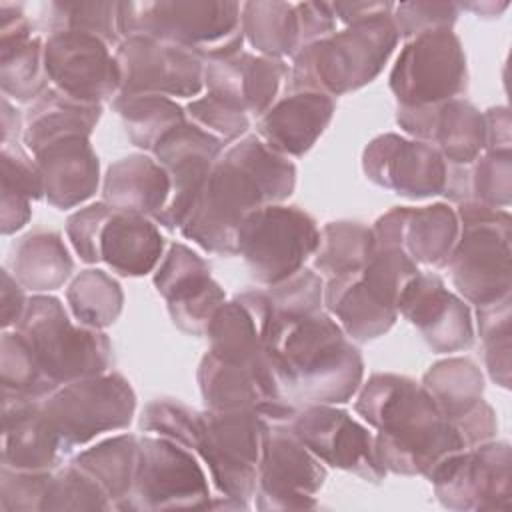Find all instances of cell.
Masks as SVG:
<instances>
[{"label": "cell", "mask_w": 512, "mask_h": 512, "mask_svg": "<svg viewBox=\"0 0 512 512\" xmlns=\"http://www.w3.org/2000/svg\"><path fill=\"white\" fill-rule=\"evenodd\" d=\"M154 286L168 304L172 324L190 336H206L214 314L226 302L210 264L180 242L170 244L154 272Z\"/></svg>", "instance_id": "20"}, {"label": "cell", "mask_w": 512, "mask_h": 512, "mask_svg": "<svg viewBox=\"0 0 512 512\" xmlns=\"http://www.w3.org/2000/svg\"><path fill=\"white\" fill-rule=\"evenodd\" d=\"M456 214L460 232L444 268L458 296L476 306L510 296V212L476 202H460Z\"/></svg>", "instance_id": "7"}, {"label": "cell", "mask_w": 512, "mask_h": 512, "mask_svg": "<svg viewBox=\"0 0 512 512\" xmlns=\"http://www.w3.org/2000/svg\"><path fill=\"white\" fill-rule=\"evenodd\" d=\"M42 410L68 454L104 432L128 428L136 394L122 374L108 370L58 386L42 400Z\"/></svg>", "instance_id": "11"}, {"label": "cell", "mask_w": 512, "mask_h": 512, "mask_svg": "<svg viewBox=\"0 0 512 512\" xmlns=\"http://www.w3.org/2000/svg\"><path fill=\"white\" fill-rule=\"evenodd\" d=\"M196 378L204 406L210 410H258L286 400L268 356L256 362H230L206 352Z\"/></svg>", "instance_id": "28"}, {"label": "cell", "mask_w": 512, "mask_h": 512, "mask_svg": "<svg viewBox=\"0 0 512 512\" xmlns=\"http://www.w3.org/2000/svg\"><path fill=\"white\" fill-rule=\"evenodd\" d=\"M298 28H300V48L322 40L336 32V14L332 2H298Z\"/></svg>", "instance_id": "52"}, {"label": "cell", "mask_w": 512, "mask_h": 512, "mask_svg": "<svg viewBox=\"0 0 512 512\" xmlns=\"http://www.w3.org/2000/svg\"><path fill=\"white\" fill-rule=\"evenodd\" d=\"M46 510H114V506L100 484L70 462L52 474L44 504Z\"/></svg>", "instance_id": "47"}, {"label": "cell", "mask_w": 512, "mask_h": 512, "mask_svg": "<svg viewBox=\"0 0 512 512\" xmlns=\"http://www.w3.org/2000/svg\"><path fill=\"white\" fill-rule=\"evenodd\" d=\"M398 314L416 326L436 354L460 352L474 342L470 306L438 274L420 272L400 294Z\"/></svg>", "instance_id": "23"}, {"label": "cell", "mask_w": 512, "mask_h": 512, "mask_svg": "<svg viewBox=\"0 0 512 512\" xmlns=\"http://www.w3.org/2000/svg\"><path fill=\"white\" fill-rule=\"evenodd\" d=\"M52 472H30L2 466L0 470V510L4 512H44Z\"/></svg>", "instance_id": "50"}, {"label": "cell", "mask_w": 512, "mask_h": 512, "mask_svg": "<svg viewBox=\"0 0 512 512\" xmlns=\"http://www.w3.org/2000/svg\"><path fill=\"white\" fill-rule=\"evenodd\" d=\"M112 108L118 112L130 142L148 154L188 120L186 108L174 98L158 94H116Z\"/></svg>", "instance_id": "40"}, {"label": "cell", "mask_w": 512, "mask_h": 512, "mask_svg": "<svg viewBox=\"0 0 512 512\" xmlns=\"http://www.w3.org/2000/svg\"><path fill=\"white\" fill-rule=\"evenodd\" d=\"M0 88L4 98L32 104L48 88L44 40L34 34L22 4L0 2Z\"/></svg>", "instance_id": "26"}, {"label": "cell", "mask_w": 512, "mask_h": 512, "mask_svg": "<svg viewBox=\"0 0 512 512\" xmlns=\"http://www.w3.org/2000/svg\"><path fill=\"white\" fill-rule=\"evenodd\" d=\"M510 320L512 298L504 296L496 302L476 306L478 336L484 346V364L492 382L502 388H510Z\"/></svg>", "instance_id": "46"}, {"label": "cell", "mask_w": 512, "mask_h": 512, "mask_svg": "<svg viewBox=\"0 0 512 512\" xmlns=\"http://www.w3.org/2000/svg\"><path fill=\"white\" fill-rule=\"evenodd\" d=\"M42 26L48 32L76 30L102 38L110 46L120 44L118 2H46L40 6Z\"/></svg>", "instance_id": "45"}, {"label": "cell", "mask_w": 512, "mask_h": 512, "mask_svg": "<svg viewBox=\"0 0 512 512\" xmlns=\"http://www.w3.org/2000/svg\"><path fill=\"white\" fill-rule=\"evenodd\" d=\"M332 10L336 20L348 26L380 14H390L394 10V2H332Z\"/></svg>", "instance_id": "55"}, {"label": "cell", "mask_w": 512, "mask_h": 512, "mask_svg": "<svg viewBox=\"0 0 512 512\" xmlns=\"http://www.w3.org/2000/svg\"><path fill=\"white\" fill-rule=\"evenodd\" d=\"M114 56L120 70L118 94L192 98L204 88V60L190 50L148 36H128L114 48Z\"/></svg>", "instance_id": "16"}, {"label": "cell", "mask_w": 512, "mask_h": 512, "mask_svg": "<svg viewBox=\"0 0 512 512\" xmlns=\"http://www.w3.org/2000/svg\"><path fill=\"white\" fill-rule=\"evenodd\" d=\"M12 276L24 290L46 294L64 286L74 270V260L54 230H32L10 248Z\"/></svg>", "instance_id": "34"}, {"label": "cell", "mask_w": 512, "mask_h": 512, "mask_svg": "<svg viewBox=\"0 0 512 512\" xmlns=\"http://www.w3.org/2000/svg\"><path fill=\"white\" fill-rule=\"evenodd\" d=\"M272 308V318L302 316L322 310L324 278L310 268H302L290 278L264 290Z\"/></svg>", "instance_id": "48"}, {"label": "cell", "mask_w": 512, "mask_h": 512, "mask_svg": "<svg viewBox=\"0 0 512 512\" xmlns=\"http://www.w3.org/2000/svg\"><path fill=\"white\" fill-rule=\"evenodd\" d=\"M40 170L44 198L56 210L86 202L100 182V160L90 136L68 134L46 142L34 154Z\"/></svg>", "instance_id": "27"}, {"label": "cell", "mask_w": 512, "mask_h": 512, "mask_svg": "<svg viewBox=\"0 0 512 512\" xmlns=\"http://www.w3.org/2000/svg\"><path fill=\"white\" fill-rule=\"evenodd\" d=\"M102 116V104L76 100L54 86H50L40 98H36L24 114L22 144L30 154L42 148L46 142L68 136H90Z\"/></svg>", "instance_id": "35"}, {"label": "cell", "mask_w": 512, "mask_h": 512, "mask_svg": "<svg viewBox=\"0 0 512 512\" xmlns=\"http://www.w3.org/2000/svg\"><path fill=\"white\" fill-rule=\"evenodd\" d=\"M186 118L208 134L216 136L224 144H234L244 138L250 128V116L234 104L206 92L200 98H192L186 104Z\"/></svg>", "instance_id": "49"}, {"label": "cell", "mask_w": 512, "mask_h": 512, "mask_svg": "<svg viewBox=\"0 0 512 512\" xmlns=\"http://www.w3.org/2000/svg\"><path fill=\"white\" fill-rule=\"evenodd\" d=\"M14 330L56 386L104 374L112 366L110 338L72 320L60 298L52 294H32Z\"/></svg>", "instance_id": "6"}, {"label": "cell", "mask_w": 512, "mask_h": 512, "mask_svg": "<svg viewBox=\"0 0 512 512\" xmlns=\"http://www.w3.org/2000/svg\"><path fill=\"white\" fill-rule=\"evenodd\" d=\"M376 248H398L416 264L444 268L458 240L456 208L446 202L428 206H396L374 226Z\"/></svg>", "instance_id": "24"}, {"label": "cell", "mask_w": 512, "mask_h": 512, "mask_svg": "<svg viewBox=\"0 0 512 512\" xmlns=\"http://www.w3.org/2000/svg\"><path fill=\"white\" fill-rule=\"evenodd\" d=\"M374 232L356 220L328 222L320 230L314 270L330 280L360 270L374 252Z\"/></svg>", "instance_id": "42"}, {"label": "cell", "mask_w": 512, "mask_h": 512, "mask_svg": "<svg viewBox=\"0 0 512 512\" xmlns=\"http://www.w3.org/2000/svg\"><path fill=\"white\" fill-rule=\"evenodd\" d=\"M268 420L258 410H202L198 412L188 450L208 468L220 496L244 510L256 492Z\"/></svg>", "instance_id": "8"}, {"label": "cell", "mask_w": 512, "mask_h": 512, "mask_svg": "<svg viewBox=\"0 0 512 512\" xmlns=\"http://www.w3.org/2000/svg\"><path fill=\"white\" fill-rule=\"evenodd\" d=\"M240 28L244 40L260 56L294 58L300 50L296 4L284 0L240 2Z\"/></svg>", "instance_id": "37"}, {"label": "cell", "mask_w": 512, "mask_h": 512, "mask_svg": "<svg viewBox=\"0 0 512 512\" xmlns=\"http://www.w3.org/2000/svg\"><path fill=\"white\" fill-rule=\"evenodd\" d=\"M138 446L134 484L118 510L210 508L208 476L194 452L156 434L138 436Z\"/></svg>", "instance_id": "12"}, {"label": "cell", "mask_w": 512, "mask_h": 512, "mask_svg": "<svg viewBox=\"0 0 512 512\" xmlns=\"http://www.w3.org/2000/svg\"><path fill=\"white\" fill-rule=\"evenodd\" d=\"M420 384L454 428L484 402V376L470 358L454 356L434 362Z\"/></svg>", "instance_id": "38"}, {"label": "cell", "mask_w": 512, "mask_h": 512, "mask_svg": "<svg viewBox=\"0 0 512 512\" xmlns=\"http://www.w3.org/2000/svg\"><path fill=\"white\" fill-rule=\"evenodd\" d=\"M40 198L44 190L34 156L20 142L2 144V234L10 236L24 228L32 216L30 202Z\"/></svg>", "instance_id": "39"}, {"label": "cell", "mask_w": 512, "mask_h": 512, "mask_svg": "<svg viewBox=\"0 0 512 512\" xmlns=\"http://www.w3.org/2000/svg\"><path fill=\"white\" fill-rule=\"evenodd\" d=\"M2 396L44 400L58 386L42 372L26 340L12 328L2 332L0 342Z\"/></svg>", "instance_id": "44"}, {"label": "cell", "mask_w": 512, "mask_h": 512, "mask_svg": "<svg viewBox=\"0 0 512 512\" xmlns=\"http://www.w3.org/2000/svg\"><path fill=\"white\" fill-rule=\"evenodd\" d=\"M486 122V150H510L512 136H510V112L506 106H494L484 112Z\"/></svg>", "instance_id": "54"}, {"label": "cell", "mask_w": 512, "mask_h": 512, "mask_svg": "<svg viewBox=\"0 0 512 512\" xmlns=\"http://www.w3.org/2000/svg\"><path fill=\"white\" fill-rule=\"evenodd\" d=\"M64 456L62 442L42 410V400L2 396V466L52 472Z\"/></svg>", "instance_id": "30"}, {"label": "cell", "mask_w": 512, "mask_h": 512, "mask_svg": "<svg viewBox=\"0 0 512 512\" xmlns=\"http://www.w3.org/2000/svg\"><path fill=\"white\" fill-rule=\"evenodd\" d=\"M450 510H508L512 498V450L488 440L448 456L428 478Z\"/></svg>", "instance_id": "15"}, {"label": "cell", "mask_w": 512, "mask_h": 512, "mask_svg": "<svg viewBox=\"0 0 512 512\" xmlns=\"http://www.w3.org/2000/svg\"><path fill=\"white\" fill-rule=\"evenodd\" d=\"M400 42L392 12L354 22L300 48L292 58L288 90L342 96L370 84Z\"/></svg>", "instance_id": "4"}, {"label": "cell", "mask_w": 512, "mask_h": 512, "mask_svg": "<svg viewBox=\"0 0 512 512\" xmlns=\"http://www.w3.org/2000/svg\"><path fill=\"white\" fill-rule=\"evenodd\" d=\"M364 176L398 196L422 200L444 194L448 162L426 142L396 132L378 134L362 152Z\"/></svg>", "instance_id": "19"}, {"label": "cell", "mask_w": 512, "mask_h": 512, "mask_svg": "<svg viewBox=\"0 0 512 512\" xmlns=\"http://www.w3.org/2000/svg\"><path fill=\"white\" fill-rule=\"evenodd\" d=\"M336 100L322 92L288 90L256 122V136L282 156H304L328 128Z\"/></svg>", "instance_id": "29"}, {"label": "cell", "mask_w": 512, "mask_h": 512, "mask_svg": "<svg viewBox=\"0 0 512 512\" xmlns=\"http://www.w3.org/2000/svg\"><path fill=\"white\" fill-rule=\"evenodd\" d=\"M320 228L300 206L268 204L250 212L238 230V254L252 280L278 284L300 272L316 254Z\"/></svg>", "instance_id": "10"}, {"label": "cell", "mask_w": 512, "mask_h": 512, "mask_svg": "<svg viewBox=\"0 0 512 512\" xmlns=\"http://www.w3.org/2000/svg\"><path fill=\"white\" fill-rule=\"evenodd\" d=\"M24 134V118L10 104L8 98H2V144L18 142Z\"/></svg>", "instance_id": "56"}, {"label": "cell", "mask_w": 512, "mask_h": 512, "mask_svg": "<svg viewBox=\"0 0 512 512\" xmlns=\"http://www.w3.org/2000/svg\"><path fill=\"white\" fill-rule=\"evenodd\" d=\"M288 76L290 68L284 60L246 50L204 62V86L208 92L256 118L278 100Z\"/></svg>", "instance_id": "25"}, {"label": "cell", "mask_w": 512, "mask_h": 512, "mask_svg": "<svg viewBox=\"0 0 512 512\" xmlns=\"http://www.w3.org/2000/svg\"><path fill=\"white\" fill-rule=\"evenodd\" d=\"M0 304H2V328L10 330L14 328L28 304V298L24 294V288L18 284V280L8 272L2 270V286H0Z\"/></svg>", "instance_id": "53"}, {"label": "cell", "mask_w": 512, "mask_h": 512, "mask_svg": "<svg viewBox=\"0 0 512 512\" xmlns=\"http://www.w3.org/2000/svg\"><path fill=\"white\" fill-rule=\"evenodd\" d=\"M296 188V166L258 136L228 146L202 182L180 234L202 250L238 254L242 220L268 204H282Z\"/></svg>", "instance_id": "1"}, {"label": "cell", "mask_w": 512, "mask_h": 512, "mask_svg": "<svg viewBox=\"0 0 512 512\" xmlns=\"http://www.w3.org/2000/svg\"><path fill=\"white\" fill-rule=\"evenodd\" d=\"M290 428L312 454L332 468L374 484L388 474L376 458L374 434L336 404H310L296 410Z\"/></svg>", "instance_id": "18"}, {"label": "cell", "mask_w": 512, "mask_h": 512, "mask_svg": "<svg viewBox=\"0 0 512 512\" xmlns=\"http://www.w3.org/2000/svg\"><path fill=\"white\" fill-rule=\"evenodd\" d=\"M266 356L284 398L304 406L344 404L364 378L358 346L324 310L272 318Z\"/></svg>", "instance_id": "3"}, {"label": "cell", "mask_w": 512, "mask_h": 512, "mask_svg": "<svg viewBox=\"0 0 512 512\" xmlns=\"http://www.w3.org/2000/svg\"><path fill=\"white\" fill-rule=\"evenodd\" d=\"M102 38L76 30H54L44 40L50 86L92 104L114 100L120 92L116 56Z\"/></svg>", "instance_id": "17"}, {"label": "cell", "mask_w": 512, "mask_h": 512, "mask_svg": "<svg viewBox=\"0 0 512 512\" xmlns=\"http://www.w3.org/2000/svg\"><path fill=\"white\" fill-rule=\"evenodd\" d=\"M272 308L264 290H248L226 300L208 326V352L230 362L266 358Z\"/></svg>", "instance_id": "31"}, {"label": "cell", "mask_w": 512, "mask_h": 512, "mask_svg": "<svg viewBox=\"0 0 512 512\" xmlns=\"http://www.w3.org/2000/svg\"><path fill=\"white\" fill-rule=\"evenodd\" d=\"M138 450L136 434H118L80 452L72 464L94 478L112 500L114 510H118L132 490L138 468Z\"/></svg>", "instance_id": "41"}, {"label": "cell", "mask_w": 512, "mask_h": 512, "mask_svg": "<svg viewBox=\"0 0 512 512\" xmlns=\"http://www.w3.org/2000/svg\"><path fill=\"white\" fill-rule=\"evenodd\" d=\"M224 152V142L190 120L176 126L152 152L170 176V198L154 218L166 230H180L202 182Z\"/></svg>", "instance_id": "22"}, {"label": "cell", "mask_w": 512, "mask_h": 512, "mask_svg": "<svg viewBox=\"0 0 512 512\" xmlns=\"http://www.w3.org/2000/svg\"><path fill=\"white\" fill-rule=\"evenodd\" d=\"M450 202H476L490 208H508L512 202V152H482L468 166L448 164L444 194Z\"/></svg>", "instance_id": "36"}, {"label": "cell", "mask_w": 512, "mask_h": 512, "mask_svg": "<svg viewBox=\"0 0 512 512\" xmlns=\"http://www.w3.org/2000/svg\"><path fill=\"white\" fill-rule=\"evenodd\" d=\"M256 476L258 510H312L326 482L324 462L292 432L290 422H268Z\"/></svg>", "instance_id": "14"}, {"label": "cell", "mask_w": 512, "mask_h": 512, "mask_svg": "<svg viewBox=\"0 0 512 512\" xmlns=\"http://www.w3.org/2000/svg\"><path fill=\"white\" fill-rule=\"evenodd\" d=\"M396 124L408 138L430 144L454 166H468L486 150L484 112L466 98L398 106Z\"/></svg>", "instance_id": "21"}, {"label": "cell", "mask_w": 512, "mask_h": 512, "mask_svg": "<svg viewBox=\"0 0 512 512\" xmlns=\"http://www.w3.org/2000/svg\"><path fill=\"white\" fill-rule=\"evenodd\" d=\"M456 2H436V0H414L394 4L392 20L400 38L408 40L430 30H452L458 18Z\"/></svg>", "instance_id": "51"}, {"label": "cell", "mask_w": 512, "mask_h": 512, "mask_svg": "<svg viewBox=\"0 0 512 512\" xmlns=\"http://www.w3.org/2000/svg\"><path fill=\"white\" fill-rule=\"evenodd\" d=\"M510 4L508 2H492V0H486V2H464V4H458L460 10H470L474 12L476 16H484V18H494V16H500Z\"/></svg>", "instance_id": "57"}, {"label": "cell", "mask_w": 512, "mask_h": 512, "mask_svg": "<svg viewBox=\"0 0 512 512\" xmlns=\"http://www.w3.org/2000/svg\"><path fill=\"white\" fill-rule=\"evenodd\" d=\"M66 302L76 322L104 330L122 314L124 292L120 282L106 270L86 268L70 282Z\"/></svg>", "instance_id": "43"}, {"label": "cell", "mask_w": 512, "mask_h": 512, "mask_svg": "<svg viewBox=\"0 0 512 512\" xmlns=\"http://www.w3.org/2000/svg\"><path fill=\"white\" fill-rule=\"evenodd\" d=\"M66 236L82 262H104L130 278L150 274L164 252V238L152 218L116 210L106 202L72 212Z\"/></svg>", "instance_id": "9"}, {"label": "cell", "mask_w": 512, "mask_h": 512, "mask_svg": "<svg viewBox=\"0 0 512 512\" xmlns=\"http://www.w3.org/2000/svg\"><path fill=\"white\" fill-rule=\"evenodd\" d=\"M388 86L398 106H426L462 98L468 88L466 54L452 30L408 38L390 70Z\"/></svg>", "instance_id": "13"}, {"label": "cell", "mask_w": 512, "mask_h": 512, "mask_svg": "<svg viewBox=\"0 0 512 512\" xmlns=\"http://www.w3.org/2000/svg\"><path fill=\"white\" fill-rule=\"evenodd\" d=\"M354 410L376 430V458L386 472L430 478L448 456L466 448L424 386L408 376L372 374L360 384Z\"/></svg>", "instance_id": "2"}, {"label": "cell", "mask_w": 512, "mask_h": 512, "mask_svg": "<svg viewBox=\"0 0 512 512\" xmlns=\"http://www.w3.org/2000/svg\"><path fill=\"white\" fill-rule=\"evenodd\" d=\"M170 188L166 168L154 156L134 152L108 166L102 184V202L116 210L154 220L168 204Z\"/></svg>", "instance_id": "32"}, {"label": "cell", "mask_w": 512, "mask_h": 512, "mask_svg": "<svg viewBox=\"0 0 512 512\" xmlns=\"http://www.w3.org/2000/svg\"><path fill=\"white\" fill-rule=\"evenodd\" d=\"M118 32L190 50L204 62L236 54L244 44L240 2L230 0L118 2Z\"/></svg>", "instance_id": "5"}, {"label": "cell", "mask_w": 512, "mask_h": 512, "mask_svg": "<svg viewBox=\"0 0 512 512\" xmlns=\"http://www.w3.org/2000/svg\"><path fill=\"white\" fill-rule=\"evenodd\" d=\"M324 306L354 344L384 336L398 318V310L366 286L360 270L326 280Z\"/></svg>", "instance_id": "33"}]
</instances>
